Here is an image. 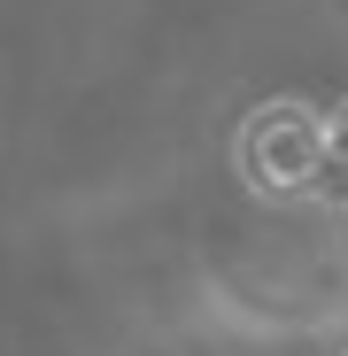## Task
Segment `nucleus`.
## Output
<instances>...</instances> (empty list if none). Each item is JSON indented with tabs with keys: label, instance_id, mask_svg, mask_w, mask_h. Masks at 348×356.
<instances>
[{
	"label": "nucleus",
	"instance_id": "obj_2",
	"mask_svg": "<svg viewBox=\"0 0 348 356\" xmlns=\"http://www.w3.org/2000/svg\"><path fill=\"white\" fill-rule=\"evenodd\" d=\"M325 194L348 202V101L325 108Z\"/></svg>",
	"mask_w": 348,
	"mask_h": 356
},
{
	"label": "nucleus",
	"instance_id": "obj_1",
	"mask_svg": "<svg viewBox=\"0 0 348 356\" xmlns=\"http://www.w3.org/2000/svg\"><path fill=\"white\" fill-rule=\"evenodd\" d=\"M232 155H240V178L263 202H317L325 194V108L263 101V108H248Z\"/></svg>",
	"mask_w": 348,
	"mask_h": 356
}]
</instances>
